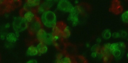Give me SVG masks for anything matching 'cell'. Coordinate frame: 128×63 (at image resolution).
I'll use <instances>...</instances> for the list:
<instances>
[{"label": "cell", "instance_id": "obj_15", "mask_svg": "<svg viewBox=\"0 0 128 63\" xmlns=\"http://www.w3.org/2000/svg\"><path fill=\"white\" fill-rule=\"evenodd\" d=\"M61 62L62 63H71L70 59L68 58H65L61 60Z\"/></svg>", "mask_w": 128, "mask_h": 63}, {"label": "cell", "instance_id": "obj_16", "mask_svg": "<svg viewBox=\"0 0 128 63\" xmlns=\"http://www.w3.org/2000/svg\"><path fill=\"white\" fill-rule=\"evenodd\" d=\"M112 35L114 38H118L119 37V33L118 32H115L112 34Z\"/></svg>", "mask_w": 128, "mask_h": 63}, {"label": "cell", "instance_id": "obj_19", "mask_svg": "<svg viewBox=\"0 0 128 63\" xmlns=\"http://www.w3.org/2000/svg\"><path fill=\"white\" fill-rule=\"evenodd\" d=\"M91 56L93 58H96V52H92V53L91 54Z\"/></svg>", "mask_w": 128, "mask_h": 63}, {"label": "cell", "instance_id": "obj_3", "mask_svg": "<svg viewBox=\"0 0 128 63\" xmlns=\"http://www.w3.org/2000/svg\"><path fill=\"white\" fill-rule=\"evenodd\" d=\"M58 8L60 10L66 12L71 13L75 12V7L69 1L66 0H62L60 1L58 4Z\"/></svg>", "mask_w": 128, "mask_h": 63}, {"label": "cell", "instance_id": "obj_22", "mask_svg": "<svg viewBox=\"0 0 128 63\" xmlns=\"http://www.w3.org/2000/svg\"><path fill=\"white\" fill-rule=\"evenodd\" d=\"M101 39L100 38H98L97 39V40H96V42H97V44H99V43H100V42H101Z\"/></svg>", "mask_w": 128, "mask_h": 63}, {"label": "cell", "instance_id": "obj_7", "mask_svg": "<svg viewBox=\"0 0 128 63\" xmlns=\"http://www.w3.org/2000/svg\"><path fill=\"white\" fill-rule=\"evenodd\" d=\"M69 20H70L73 22V26H75L77 24L78 21V17L75 14V12L71 13L69 17Z\"/></svg>", "mask_w": 128, "mask_h": 63}, {"label": "cell", "instance_id": "obj_14", "mask_svg": "<svg viewBox=\"0 0 128 63\" xmlns=\"http://www.w3.org/2000/svg\"><path fill=\"white\" fill-rule=\"evenodd\" d=\"M122 17L123 21L126 23H127L128 21V11H127L124 13H123L122 14Z\"/></svg>", "mask_w": 128, "mask_h": 63}, {"label": "cell", "instance_id": "obj_17", "mask_svg": "<svg viewBox=\"0 0 128 63\" xmlns=\"http://www.w3.org/2000/svg\"><path fill=\"white\" fill-rule=\"evenodd\" d=\"M127 34V33L125 31H124L122 32V33H121V35L123 37H125V36H126Z\"/></svg>", "mask_w": 128, "mask_h": 63}, {"label": "cell", "instance_id": "obj_10", "mask_svg": "<svg viewBox=\"0 0 128 63\" xmlns=\"http://www.w3.org/2000/svg\"><path fill=\"white\" fill-rule=\"evenodd\" d=\"M7 39L9 42H14L16 41V38L14 33H10L7 35Z\"/></svg>", "mask_w": 128, "mask_h": 63}, {"label": "cell", "instance_id": "obj_1", "mask_svg": "<svg viewBox=\"0 0 128 63\" xmlns=\"http://www.w3.org/2000/svg\"><path fill=\"white\" fill-rule=\"evenodd\" d=\"M41 19L44 25L48 27H52L55 25L56 16L53 12L47 11L44 12Z\"/></svg>", "mask_w": 128, "mask_h": 63}, {"label": "cell", "instance_id": "obj_6", "mask_svg": "<svg viewBox=\"0 0 128 63\" xmlns=\"http://www.w3.org/2000/svg\"><path fill=\"white\" fill-rule=\"evenodd\" d=\"M38 52L37 48L31 46L28 48L27 51V55L29 56H35L38 54Z\"/></svg>", "mask_w": 128, "mask_h": 63}, {"label": "cell", "instance_id": "obj_2", "mask_svg": "<svg viewBox=\"0 0 128 63\" xmlns=\"http://www.w3.org/2000/svg\"><path fill=\"white\" fill-rule=\"evenodd\" d=\"M27 21L25 18H17L13 23L14 30L18 32L25 30L27 26Z\"/></svg>", "mask_w": 128, "mask_h": 63}, {"label": "cell", "instance_id": "obj_4", "mask_svg": "<svg viewBox=\"0 0 128 63\" xmlns=\"http://www.w3.org/2000/svg\"><path fill=\"white\" fill-rule=\"evenodd\" d=\"M38 36L40 40L42 42L48 44H51L52 39L51 34L46 33L44 31L41 29L38 32Z\"/></svg>", "mask_w": 128, "mask_h": 63}, {"label": "cell", "instance_id": "obj_13", "mask_svg": "<svg viewBox=\"0 0 128 63\" xmlns=\"http://www.w3.org/2000/svg\"><path fill=\"white\" fill-rule=\"evenodd\" d=\"M119 47V42L116 43H113V44H111L110 46L109 49L110 51H111V52H112L113 51H114V50H116V49L118 47Z\"/></svg>", "mask_w": 128, "mask_h": 63}, {"label": "cell", "instance_id": "obj_21", "mask_svg": "<svg viewBox=\"0 0 128 63\" xmlns=\"http://www.w3.org/2000/svg\"><path fill=\"white\" fill-rule=\"evenodd\" d=\"M27 63H37V62L36 60H30L29 61H28Z\"/></svg>", "mask_w": 128, "mask_h": 63}, {"label": "cell", "instance_id": "obj_9", "mask_svg": "<svg viewBox=\"0 0 128 63\" xmlns=\"http://www.w3.org/2000/svg\"><path fill=\"white\" fill-rule=\"evenodd\" d=\"M34 14L32 12L30 11H27L25 14L24 17L25 19L28 22H31L34 18Z\"/></svg>", "mask_w": 128, "mask_h": 63}, {"label": "cell", "instance_id": "obj_5", "mask_svg": "<svg viewBox=\"0 0 128 63\" xmlns=\"http://www.w3.org/2000/svg\"><path fill=\"white\" fill-rule=\"evenodd\" d=\"M125 46L123 42H119V47L116 50L113 51V56L117 59H120L123 56L124 52Z\"/></svg>", "mask_w": 128, "mask_h": 63}, {"label": "cell", "instance_id": "obj_18", "mask_svg": "<svg viewBox=\"0 0 128 63\" xmlns=\"http://www.w3.org/2000/svg\"><path fill=\"white\" fill-rule=\"evenodd\" d=\"M111 45V44L110 43H108V44H106L105 45V48L106 49H109V48L110 46Z\"/></svg>", "mask_w": 128, "mask_h": 63}, {"label": "cell", "instance_id": "obj_8", "mask_svg": "<svg viewBox=\"0 0 128 63\" xmlns=\"http://www.w3.org/2000/svg\"><path fill=\"white\" fill-rule=\"evenodd\" d=\"M38 52L41 53H45L47 52L48 48L43 43H40L39 44L37 47Z\"/></svg>", "mask_w": 128, "mask_h": 63}, {"label": "cell", "instance_id": "obj_12", "mask_svg": "<svg viewBox=\"0 0 128 63\" xmlns=\"http://www.w3.org/2000/svg\"><path fill=\"white\" fill-rule=\"evenodd\" d=\"M27 4L28 5L30 6H35L36 5H38L39 4V0H27Z\"/></svg>", "mask_w": 128, "mask_h": 63}, {"label": "cell", "instance_id": "obj_20", "mask_svg": "<svg viewBox=\"0 0 128 63\" xmlns=\"http://www.w3.org/2000/svg\"><path fill=\"white\" fill-rule=\"evenodd\" d=\"M96 45H94V46H93L92 47V48H91V50H92V51H95V50H96Z\"/></svg>", "mask_w": 128, "mask_h": 63}, {"label": "cell", "instance_id": "obj_11", "mask_svg": "<svg viewBox=\"0 0 128 63\" xmlns=\"http://www.w3.org/2000/svg\"><path fill=\"white\" fill-rule=\"evenodd\" d=\"M102 36L103 38L105 39H108L111 37V33L109 29L105 30L102 33Z\"/></svg>", "mask_w": 128, "mask_h": 63}]
</instances>
